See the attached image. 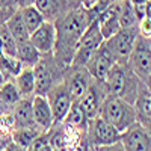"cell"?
<instances>
[{
  "mask_svg": "<svg viewBox=\"0 0 151 151\" xmlns=\"http://www.w3.org/2000/svg\"><path fill=\"white\" fill-rule=\"evenodd\" d=\"M6 104L5 103H2V101H0V116H2V115H5V113H6Z\"/></svg>",
  "mask_w": 151,
  "mask_h": 151,
  "instance_id": "obj_39",
  "label": "cell"
},
{
  "mask_svg": "<svg viewBox=\"0 0 151 151\" xmlns=\"http://www.w3.org/2000/svg\"><path fill=\"white\" fill-rule=\"evenodd\" d=\"M98 116L112 124L119 133H124L137 122L134 104L116 95H106Z\"/></svg>",
  "mask_w": 151,
  "mask_h": 151,
  "instance_id": "obj_2",
  "label": "cell"
},
{
  "mask_svg": "<svg viewBox=\"0 0 151 151\" xmlns=\"http://www.w3.org/2000/svg\"><path fill=\"white\" fill-rule=\"evenodd\" d=\"M145 88H147V89L151 92V73L147 76V79H145Z\"/></svg>",
  "mask_w": 151,
  "mask_h": 151,
  "instance_id": "obj_38",
  "label": "cell"
},
{
  "mask_svg": "<svg viewBox=\"0 0 151 151\" xmlns=\"http://www.w3.org/2000/svg\"><path fill=\"white\" fill-rule=\"evenodd\" d=\"M118 20L121 29L125 27H136L137 18L133 9V3L130 0H121L119 2V12H118Z\"/></svg>",
  "mask_w": 151,
  "mask_h": 151,
  "instance_id": "obj_25",
  "label": "cell"
},
{
  "mask_svg": "<svg viewBox=\"0 0 151 151\" xmlns=\"http://www.w3.org/2000/svg\"><path fill=\"white\" fill-rule=\"evenodd\" d=\"M103 42H104V38H103L101 32H100L98 21H97V18H94L89 21L88 27L85 29L82 38L77 42L71 67H86V64L89 62V59L95 53V50Z\"/></svg>",
  "mask_w": 151,
  "mask_h": 151,
  "instance_id": "obj_4",
  "label": "cell"
},
{
  "mask_svg": "<svg viewBox=\"0 0 151 151\" xmlns=\"http://www.w3.org/2000/svg\"><path fill=\"white\" fill-rule=\"evenodd\" d=\"M137 36H139V32H137L136 27H125V29H119L112 38L104 41L118 64H122V60L129 59Z\"/></svg>",
  "mask_w": 151,
  "mask_h": 151,
  "instance_id": "obj_5",
  "label": "cell"
},
{
  "mask_svg": "<svg viewBox=\"0 0 151 151\" xmlns=\"http://www.w3.org/2000/svg\"><path fill=\"white\" fill-rule=\"evenodd\" d=\"M133 104L136 106V116L142 119L141 125L147 129L148 125H151V92L147 88H139V92Z\"/></svg>",
  "mask_w": 151,
  "mask_h": 151,
  "instance_id": "obj_17",
  "label": "cell"
},
{
  "mask_svg": "<svg viewBox=\"0 0 151 151\" xmlns=\"http://www.w3.org/2000/svg\"><path fill=\"white\" fill-rule=\"evenodd\" d=\"M5 82H6V79L3 77V74H2V71H0V86H2V85H3Z\"/></svg>",
  "mask_w": 151,
  "mask_h": 151,
  "instance_id": "obj_41",
  "label": "cell"
},
{
  "mask_svg": "<svg viewBox=\"0 0 151 151\" xmlns=\"http://www.w3.org/2000/svg\"><path fill=\"white\" fill-rule=\"evenodd\" d=\"M134 77H137V76L132 70H130V74H129L127 68L122 64H118L116 62V64L109 70L106 79L103 82L107 95H116V97L127 100V101H130V95H133V98L136 100L137 92H139V85H137V82H133Z\"/></svg>",
  "mask_w": 151,
  "mask_h": 151,
  "instance_id": "obj_3",
  "label": "cell"
},
{
  "mask_svg": "<svg viewBox=\"0 0 151 151\" xmlns=\"http://www.w3.org/2000/svg\"><path fill=\"white\" fill-rule=\"evenodd\" d=\"M145 17L151 20V2L145 3Z\"/></svg>",
  "mask_w": 151,
  "mask_h": 151,
  "instance_id": "obj_37",
  "label": "cell"
},
{
  "mask_svg": "<svg viewBox=\"0 0 151 151\" xmlns=\"http://www.w3.org/2000/svg\"><path fill=\"white\" fill-rule=\"evenodd\" d=\"M115 64H116L115 56H113L112 52L107 48L106 42H103L95 50V53L92 55L89 62L86 64V70L89 71V74L92 76V79L103 83L107 73H109V70Z\"/></svg>",
  "mask_w": 151,
  "mask_h": 151,
  "instance_id": "obj_8",
  "label": "cell"
},
{
  "mask_svg": "<svg viewBox=\"0 0 151 151\" xmlns=\"http://www.w3.org/2000/svg\"><path fill=\"white\" fill-rule=\"evenodd\" d=\"M20 12H21V17H23L24 23H26V27H27L29 33H32L33 30H36L45 21L44 15L35 8V5L27 6V8H21Z\"/></svg>",
  "mask_w": 151,
  "mask_h": 151,
  "instance_id": "obj_26",
  "label": "cell"
},
{
  "mask_svg": "<svg viewBox=\"0 0 151 151\" xmlns=\"http://www.w3.org/2000/svg\"><path fill=\"white\" fill-rule=\"evenodd\" d=\"M107 92L106 89L101 88V82L97 83H91V86L88 88V91L77 100L80 107L83 109L86 118L92 121L100 115V109H101V104L104 101Z\"/></svg>",
  "mask_w": 151,
  "mask_h": 151,
  "instance_id": "obj_10",
  "label": "cell"
},
{
  "mask_svg": "<svg viewBox=\"0 0 151 151\" xmlns=\"http://www.w3.org/2000/svg\"><path fill=\"white\" fill-rule=\"evenodd\" d=\"M91 20L94 18L91 17L89 11L82 6L65 12L62 17H59V20H56V44L53 53L65 65H71L77 42Z\"/></svg>",
  "mask_w": 151,
  "mask_h": 151,
  "instance_id": "obj_1",
  "label": "cell"
},
{
  "mask_svg": "<svg viewBox=\"0 0 151 151\" xmlns=\"http://www.w3.org/2000/svg\"><path fill=\"white\" fill-rule=\"evenodd\" d=\"M52 148H53L52 145H50V144H47V145H44V147H42L40 151H52Z\"/></svg>",
  "mask_w": 151,
  "mask_h": 151,
  "instance_id": "obj_40",
  "label": "cell"
},
{
  "mask_svg": "<svg viewBox=\"0 0 151 151\" xmlns=\"http://www.w3.org/2000/svg\"><path fill=\"white\" fill-rule=\"evenodd\" d=\"M137 24H139V36L150 40V38H151V20L145 17Z\"/></svg>",
  "mask_w": 151,
  "mask_h": 151,
  "instance_id": "obj_31",
  "label": "cell"
},
{
  "mask_svg": "<svg viewBox=\"0 0 151 151\" xmlns=\"http://www.w3.org/2000/svg\"><path fill=\"white\" fill-rule=\"evenodd\" d=\"M0 55H2V53H0Z\"/></svg>",
  "mask_w": 151,
  "mask_h": 151,
  "instance_id": "obj_47",
  "label": "cell"
},
{
  "mask_svg": "<svg viewBox=\"0 0 151 151\" xmlns=\"http://www.w3.org/2000/svg\"><path fill=\"white\" fill-rule=\"evenodd\" d=\"M45 95L48 98L50 107H52L55 122H64L67 113H68V110H70V107L74 101L65 82H62L59 85H53Z\"/></svg>",
  "mask_w": 151,
  "mask_h": 151,
  "instance_id": "obj_7",
  "label": "cell"
},
{
  "mask_svg": "<svg viewBox=\"0 0 151 151\" xmlns=\"http://www.w3.org/2000/svg\"><path fill=\"white\" fill-rule=\"evenodd\" d=\"M150 41H151V38H150Z\"/></svg>",
  "mask_w": 151,
  "mask_h": 151,
  "instance_id": "obj_46",
  "label": "cell"
},
{
  "mask_svg": "<svg viewBox=\"0 0 151 151\" xmlns=\"http://www.w3.org/2000/svg\"><path fill=\"white\" fill-rule=\"evenodd\" d=\"M14 3L18 6V9H21V8L32 6V5L35 3V0H14Z\"/></svg>",
  "mask_w": 151,
  "mask_h": 151,
  "instance_id": "obj_34",
  "label": "cell"
},
{
  "mask_svg": "<svg viewBox=\"0 0 151 151\" xmlns=\"http://www.w3.org/2000/svg\"><path fill=\"white\" fill-rule=\"evenodd\" d=\"M5 24H6V27L9 29V32L12 33V36L15 38L17 44L29 40L30 33H29V30H27V27H26V23H24V20H23V17H21L20 9L15 11L14 14L8 18V21H6Z\"/></svg>",
  "mask_w": 151,
  "mask_h": 151,
  "instance_id": "obj_20",
  "label": "cell"
},
{
  "mask_svg": "<svg viewBox=\"0 0 151 151\" xmlns=\"http://www.w3.org/2000/svg\"><path fill=\"white\" fill-rule=\"evenodd\" d=\"M5 151H26V150H24L23 147H20V145H17L15 142H11L5 147Z\"/></svg>",
  "mask_w": 151,
  "mask_h": 151,
  "instance_id": "obj_36",
  "label": "cell"
},
{
  "mask_svg": "<svg viewBox=\"0 0 151 151\" xmlns=\"http://www.w3.org/2000/svg\"><path fill=\"white\" fill-rule=\"evenodd\" d=\"M0 53L9 56L17 55V41L6 27V24L0 26Z\"/></svg>",
  "mask_w": 151,
  "mask_h": 151,
  "instance_id": "obj_28",
  "label": "cell"
},
{
  "mask_svg": "<svg viewBox=\"0 0 151 151\" xmlns=\"http://www.w3.org/2000/svg\"><path fill=\"white\" fill-rule=\"evenodd\" d=\"M95 151H125V148L121 144V141H118V142H113V144H109V145L97 147Z\"/></svg>",
  "mask_w": 151,
  "mask_h": 151,
  "instance_id": "obj_33",
  "label": "cell"
},
{
  "mask_svg": "<svg viewBox=\"0 0 151 151\" xmlns=\"http://www.w3.org/2000/svg\"><path fill=\"white\" fill-rule=\"evenodd\" d=\"M40 134L41 133H40V130H38V127H17L11 133L12 142H15L17 145L23 147L24 150H26L33 142L35 137H38Z\"/></svg>",
  "mask_w": 151,
  "mask_h": 151,
  "instance_id": "obj_24",
  "label": "cell"
},
{
  "mask_svg": "<svg viewBox=\"0 0 151 151\" xmlns=\"http://www.w3.org/2000/svg\"><path fill=\"white\" fill-rule=\"evenodd\" d=\"M52 151H62V150H59V148H52Z\"/></svg>",
  "mask_w": 151,
  "mask_h": 151,
  "instance_id": "obj_43",
  "label": "cell"
},
{
  "mask_svg": "<svg viewBox=\"0 0 151 151\" xmlns=\"http://www.w3.org/2000/svg\"><path fill=\"white\" fill-rule=\"evenodd\" d=\"M24 67H35L41 60V53L35 48V45L27 40L17 44V55H15Z\"/></svg>",
  "mask_w": 151,
  "mask_h": 151,
  "instance_id": "obj_22",
  "label": "cell"
},
{
  "mask_svg": "<svg viewBox=\"0 0 151 151\" xmlns=\"http://www.w3.org/2000/svg\"><path fill=\"white\" fill-rule=\"evenodd\" d=\"M14 129H15L14 115L5 113V115L0 116V134H9L14 132Z\"/></svg>",
  "mask_w": 151,
  "mask_h": 151,
  "instance_id": "obj_30",
  "label": "cell"
},
{
  "mask_svg": "<svg viewBox=\"0 0 151 151\" xmlns=\"http://www.w3.org/2000/svg\"><path fill=\"white\" fill-rule=\"evenodd\" d=\"M12 115H14V119H15V129L17 127H36L33 121V113H32V98L29 97L21 98L15 104Z\"/></svg>",
  "mask_w": 151,
  "mask_h": 151,
  "instance_id": "obj_18",
  "label": "cell"
},
{
  "mask_svg": "<svg viewBox=\"0 0 151 151\" xmlns=\"http://www.w3.org/2000/svg\"><path fill=\"white\" fill-rule=\"evenodd\" d=\"M70 151H79V150H70Z\"/></svg>",
  "mask_w": 151,
  "mask_h": 151,
  "instance_id": "obj_44",
  "label": "cell"
},
{
  "mask_svg": "<svg viewBox=\"0 0 151 151\" xmlns=\"http://www.w3.org/2000/svg\"><path fill=\"white\" fill-rule=\"evenodd\" d=\"M47 144H48V139H47L44 134H40L38 137H35L33 142L26 148V151H40V150H41L44 145H47Z\"/></svg>",
  "mask_w": 151,
  "mask_h": 151,
  "instance_id": "obj_32",
  "label": "cell"
},
{
  "mask_svg": "<svg viewBox=\"0 0 151 151\" xmlns=\"http://www.w3.org/2000/svg\"><path fill=\"white\" fill-rule=\"evenodd\" d=\"M148 2H151V0H148Z\"/></svg>",
  "mask_w": 151,
  "mask_h": 151,
  "instance_id": "obj_45",
  "label": "cell"
},
{
  "mask_svg": "<svg viewBox=\"0 0 151 151\" xmlns=\"http://www.w3.org/2000/svg\"><path fill=\"white\" fill-rule=\"evenodd\" d=\"M29 41L35 45V48L41 55L53 53L55 44H56V26H55V23L45 20L36 30H33L30 33Z\"/></svg>",
  "mask_w": 151,
  "mask_h": 151,
  "instance_id": "obj_12",
  "label": "cell"
},
{
  "mask_svg": "<svg viewBox=\"0 0 151 151\" xmlns=\"http://www.w3.org/2000/svg\"><path fill=\"white\" fill-rule=\"evenodd\" d=\"M24 68L23 62L17 56H9V55H0V71H2L3 77L9 80L11 77L15 79L20 74V71Z\"/></svg>",
  "mask_w": 151,
  "mask_h": 151,
  "instance_id": "obj_23",
  "label": "cell"
},
{
  "mask_svg": "<svg viewBox=\"0 0 151 151\" xmlns=\"http://www.w3.org/2000/svg\"><path fill=\"white\" fill-rule=\"evenodd\" d=\"M88 130H89V142L94 145V148L118 142L121 139V133L100 116L89 121Z\"/></svg>",
  "mask_w": 151,
  "mask_h": 151,
  "instance_id": "obj_9",
  "label": "cell"
},
{
  "mask_svg": "<svg viewBox=\"0 0 151 151\" xmlns=\"http://www.w3.org/2000/svg\"><path fill=\"white\" fill-rule=\"evenodd\" d=\"M119 141L125 151H151V134L137 122L121 133Z\"/></svg>",
  "mask_w": 151,
  "mask_h": 151,
  "instance_id": "obj_11",
  "label": "cell"
},
{
  "mask_svg": "<svg viewBox=\"0 0 151 151\" xmlns=\"http://www.w3.org/2000/svg\"><path fill=\"white\" fill-rule=\"evenodd\" d=\"M98 2H100V0H80V5H82V8H85V9H92Z\"/></svg>",
  "mask_w": 151,
  "mask_h": 151,
  "instance_id": "obj_35",
  "label": "cell"
},
{
  "mask_svg": "<svg viewBox=\"0 0 151 151\" xmlns=\"http://www.w3.org/2000/svg\"><path fill=\"white\" fill-rule=\"evenodd\" d=\"M32 113H33L35 125L41 130H48L55 122L52 107H50L47 95L35 94L32 97Z\"/></svg>",
  "mask_w": 151,
  "mask_h": 151,
  "instance_id": "obj_13",
  "label": "cell"
},
{
  "mask_svg": "<svg viewBox=\"0 0 151 151\" xmlns=\"http://www.w3.org/2000/svg\"><path fill=\"white\" fill-rule=\"evenodd\" d=\"M14 83L17 85L18 91L21 94L23 98L26 97H32L35 94V71H33V67H24L20 74L14 79Z\"/></svg>",
  "mask_w": 151,
  "mask_h": 151,
  "instance_id": "obj_19",
  "label": "cell"
},
{
  "mask_svg": "<svg viewBox=\"0 0 151 151\" xmlns=\"http://www.w3.org/2000/svg\"><path fill=\"white\" fill-rule=\"evenodd\" d=\"M33 71H35V83H36V86H35V94L45 95V94L50 91V88L55 85V82H53V74H52V70H50V65L41 59V60L33 67Z\"/></svg>",
  "mask_w": 151,
  "mask_h": 151,
  "instance_id": "obj_16",
  "label": "cell"
},
{
  "mask_svg": "<svg viewBox=\"0 0 151 151\" xmlns=\"http://www.w3.org/2000/svg\"><path fill=\"white\" fill-rule=\"evenodd\" d=\"M129 67L139 79H147L151 73V41L137 36L134 47L129 56Z\"/></svg>",
  "mask_w": 151,
  "mask_h": 151,
  "instance_id": "obj_6",
  "label": "cell"
},
{
  "mask_svg": "<svg viewBox=\"0 0 151 151\" xmlns=\"http://www.w3.org/2000/svg\"><path fill=\"white\" fill-rule=\"evenodd\" d=\"M132 3H145V2H148V0H130Z\"/></svg>",
  "mask_w": 151,
  "mask_h": 151,
  "instance_id": "obj_42",
  "label": "cell"
},
{
  "mask_svg": "<svg viewBox=\"0 0 151 151\" xmlns=\"http://www.w3.org/2000/svg\"><path fill=\"white\" fill-rule=\"evenodd\" d=\"M21 98L23 97H21L18 88L14 82L6 80L2 86H0V101L5 103L6 106H15Z\"/></svg>",
  "mask_w": 151,
  "mask_h": 151,
  "instance_id": "obj_27",
  "label": "cell"
},
{
  "mask_svg": "<svg viewBox=\"0 0 151 151\" xmlns=\"http://www.w3.org/2000/svg\"><path fill=\"white\" fill-rule=\"evenodd\" d=\"M64 122L68 127H73L74 130H88V125H89V119L86 118L79 101H73Z\"/></svg>",
  "mask_w": 151,
  "mask_h": 151,
  "instance_id": "obj_21",
  "label": "cell"
},
{
  "mask_svg": "<svg viewBox=\"0 0 151 151\" xmlns=\"http://www.w3.org/2000/svg\"><path fill=\"white\" fill-rule=\"evenodd\" d=\"M118 12H119V2L106 6V8L97 15V21H98V26H100V32H101L104 41L109 40V38H112L113 35H115V33L121 29L119 20H118Z\"/></svg>",
  "mask_w": 151,
  "mask_h": 151,
  "instance_id": "obj_14",
  "label": "cell"
},
{
  "mask_svg": "<svg viewBox=\"0 0 151 151\" xmlns=\"http://www.w3.org/2000/svg\"><path fill=\"white\" fill-rule=\"evenodd\" d=\"M35 8L44 15L45 20L59 15L62 0H35Z\"/></svg>",
  "mask_w": 151,
  "mask_h": 151,
  "instance_id": "obj_29",
  "label": "cell"
},
{
  "mask_svg": "<svg viewBox=\"0 0 151 151\" xmlns=\"http://www.w3.org/2000/svg\"><path fill=\"white\" fill-rule=\"evenodd\" d=\"M73 68H74V73L68 77L65 85L68 88L73 100L77 101V100L88 91V88L91 86V82L94 79L89 74V71L86 70V67H73Z\"/></svg>",
  "mask_w": 151,
  "mask_h": 151,
  "instance_id": "obj_15",
  "label": "cell"
}]
</instances>
